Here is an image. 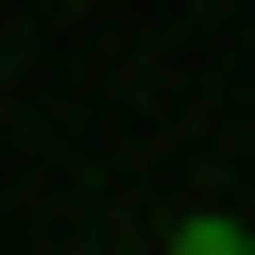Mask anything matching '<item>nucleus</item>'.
<instances>
[{
	"mask_svg": "<svg viewBox=\"0 0 255 255\" xmlns=\"http://www.w3.org/2000/svg\"><path fill=\"white\" fill-rule=\"evenodd\" d=\"M170 255H255V221H238V204H187V221H170Z\"/></svg>",
	"mask_w": 255,
	"mask_h": 255,
	"instance_id": "nucleus-1",
	"label": "nucleus"
}]
</instances>
